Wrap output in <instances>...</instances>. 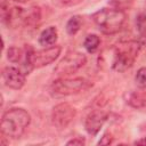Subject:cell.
Instances as JSON below:
<instances>
[{"instance_id": "6da1fadb", "label": "cell", "mask_w": 146, "mask_h": 146, "mask_svg": "<svg viewBox=\"0 0 146 146\" xmlns=\"http://www.w3.org/2000/svg\"><path fill=\"white\" fill-rule=\"evenodd\" d=\"M31 122L30 113L21 107H14L6 111L1 117V133L10 139L21 138Z\"/></svg>"}, {"instance_id": "7a4b0ae2", "label": "cell", "mask_w": 146, "mask_h": 146, "mask_svg": "<svg viewBox=\"0 0 146 146\" xmlns=\"http://www.w3.org/2000/svg\"><path fill=\"white\" fill-rule=\"evenodd\" d=\"M140 40H127L119 42L113 48L112 67L117 72H124L130 68L143 49Z\"/></svg>"}, {"instance_id": "3957f363", "label": "cell", "mask_w": 146, "mask_h": 146, "mask_svg": "<svg viewBox=\"0 0 146 146\" xmlns=\"http://www.w3.org/2000/svg\"><path fill=\"white\" fill-rule=\"evenodd\" d=\"M91 17L102 33L106 35H113L121 31L127 16L123 10L111 7L97 10Z\"/></svg>"}, {"instance_id": "277c9868", "label": "cell", "mask_w": 146, "mask_h": 146, "mask_svg": "<svg viewBox=\"0 0 146 146\" xmlns=\"http://www.w3.org/2000/svg\"><path fill=\"white\" fill-rule=\"evenodd\" d=\"M90 87V82L84 78H59L50 86V94L52 97H66L79 94Z\"/></svg>"}, {"instance_id": "5b68a950", "label": "cell", "mask_w": 146, "mask_h": 146, "mask_svg": "<svg viewBox=\"0 0 146 146\" xmlns=\"http://www.w3.org/2000/svg\"><path fill=\"white\" fill-rule=\"evenodd\" d=\"M87 62V57L84 54L73 50V51H68L56 65V67L54 68V72L58 75V76H65V75H70L75 73L76 71H79Z\"/></svg>"}, {"instance_id": "8992f818", "label": "cell", "mask_w": 146, "mask_h": 146, "mask_svg": "<svg viewBox=\"0 0 146 146\" xmlns=\"http://www.w3.org/2000/svg\"><path fill=\"white\" fill-rule=\"evenodd\" d=\"M60 51H62L60 46L44 47L41 50L32 49L30 60H31L33 68H40V67H43V66H47V65L54 63L60 55Z\"/></svg>"}, {"instance_id": "52a82bcc", "label": "cell", "mask_w": 146, "mask_h": 146, "mask_svg": "<svg viewBox=\"0 0 146 146\" xmlns=\"http://www.w3.org/2000/svg\"><path fill=\"white\" fill-rule=\"evenodd\" d=\"M76 110L68 103H59L51 111V122L58 129L66 128L75 117Z\"/></svg>"}, {"instance_id": "ba28073f", "label": "cell", "mask_w": 146, "mask_h": 146, "mask_svg": "<svg viewBox=\"0 0 146 146\" xmlns=\"http://www.w3.org/2000/svg\"><path fill=\"white\" fill-rule=\"evenodd\" d=\"M25 76L26 74L22 71V68L6 66L2 70V81L5 86L14 90H18L25 84Z\"/></svg>"}, {"instance_id": "9c48e42d", "label": "cell", "mask_w": 146, "mask_h": 146, "mask_svg": "<svg viewBox=\"0 0 146 146\" xmlns=\"http://www.w3.org/2000/svg\"><path fill=\"white\" fill-rule=\"evenodd\" d=\"M107 117H108V114L102 110L92 111L86 117V121H84V128L87 132L91 136H96L100 131L105 122L107 121Z\"/></svg>"}, {"instance_id": "30bf717a", "label": "cell", "mask_w": 146, "mask_h": 146, "mask_svg": "<svg viewBox=\"0 0 146 146\" xmlns=\"http://www.w3.org/2000/svg\"><path fill=\"white\" fill-rule=\"evenodd\" d=\"M58 36V31L55 26H49L44 29L39 35V43L43 47L54 46Z\"/></svg>"}, {"instance_id": "8fae6325", "label": "cell", "mask_w": 146, "mask_h": 146, "mask_svg": "<svg viewBox=\"0 0 146 146\" xmlns=\"http://www.w3.org/2000/svg\"><path fill=\"white\" fill-rule=\"evenodd\" d=\"M127 103L135 108H143L146 106V92L131 91L128 95Z\"/></svg>"}, {"instance_id": "7c38bea8", "label": "cell", "mask_w": 146, "mask_h": 146, "mask_svg": "<svg viewBox=\"0 0 146 146\" xmlns=\"http://www.w3.org/2000/svg\"><path fill=\"white\" fill-rule=\"evenodd\" d=\"M25 56H26V49H22V48H18V47H9L8 51H7V57L9 59V62L11 63H21L23 64L24 59H25Z\"/></svg>"}, {"instance_id": "4fadbf2b", "label": "cell", "mask_w": 146, "mask_h": 146, "mask_svg": "<svg viewBox=\"0 0 146 146\" xmlns=\"http://www.w3.org/2000/svg\"><path fill=\"white\" fill-rule=\"evenodd\" d=\"M82 23H83V22H82V17H81V16H79V15L72 16V17L67 21L66 26H65L67 34H70V35L76 34V33L80 31V29H81V26H82Z\"/></svg>"}, {"instance_id": "5bb4252c", "label": "cell", "mask_w": 146, "mask_h": 146, "mask_svg": "<svg viewBox=\"0 0 146 146\" xmlns=\"http://www.w3.org/2000/svg\"><path fill=\"white\" fill-rule=\"evenodd\" d=\"M99 44H100V39L97 34H88L83 41L84 49L90 54H94L98 49Z\"/></svg>"}, {"instance_id": "9a60e30c", "label": "cell", "mask_w": 146, "mask_h": 146, "mask_svg": "<svg viewBox=\"0 0 146 146\" xmlns=\"http://www.w3.org/2000/svg\"><path fill=\"white\" fill-rule=\"evenodd\" d=\"M136 27L140 35H146V10L136 17Z\"/></svg>"}, {"instance_id": "2e32d148", "label": "cell", "mask_w": 146, "mask_h": 146, "mask_svg": "<svg viewBox=\"0 0 146 146\" xmlns=\"http://www.w3.org/2000/svg\"><path fill=\"white\" fill-rule=\"evenodd\" d=\"M135 81L138 88L146 89V67H140L135 76Z\"/></svg>"}, {"instance_id": "e0dca14e", "label": "cell", "mask_w": 146, "mask_h": 146, "mask_svg": "<svg viewBox=\"0 0 146 146\" xmlns=\"http://www.w3.org/2000/svg\"><path fill=\"white\" fill-rule=\"evenodd\" d=\"M108 1H110V5L112 7L124 11V10L129 9L132 6V3H133L135 0H108Z\"/></svg>"}, {"instance_id": "ac0fdd59", "label": "cell", "mask_w": 146, "mask_h": 146, "mask_svg": "<svg viewBox=\"0 0 146 146\" xmlns=\"http://www.w3.org/2000/svg\"><path fill=\"white\" fill-rule=\"evenodd\" d=\"M83 0H58L59 5L63 7H73L79 5L80 2H82Z\"/></svg>"}, {"instance_id": "d6986e66", "label": "cell", "mask_w": 146, "mask_h": 146, "mask_svg": "<svg viewBox=\"0 0 146 146\" xmlns=\"http://www.w3.org/2000/svg\"><path fill=\"white\" fill-rule=\"evenodd\" d=\"M84 140L81 138H73L66 143V145H84Z\"/></svg>"}, {"instance_id": "ffe728a7", "label": "cell", "mask_w": 146, "mask_h": 146, "mask_svg": "<svg viewBox=\"0 0 146 146\" xmlns=\"http://www.w3.org/2000/svg\"><path fill=\"white\" fill-rule=\"evenodd\" d=\"M135 144H137V145H140V144H143V145H146V138H141V139H138V140H136V141H135Z\"/></svg>"}, {"instance_id": "44dd1931", "label": "cell", "mask_w": 146, "mask_h": 146, "mask_svg": "<svg viewBox=\"0 0 146 146\" xmlns=\"http://www.w3.org/2000/svg\"><path fill=\"white\" fill-rule=\"evenodd\" d=\"M11 1L18 2V3H25V2H27V1H30V0H11Z\"/></svg>"}]
</instances>
